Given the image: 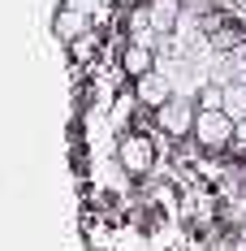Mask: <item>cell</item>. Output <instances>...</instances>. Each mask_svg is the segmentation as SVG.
Here are the masks:
<instances>
[{
    "instance_id": "6da1fadb",
    "label": "cell",
    "mask_w": 246,
    "mask_h": 251,
    "mask_svg": "<svg viewBox=\"0 0 246 251\" xmlns=\"http://www.w3.org/2000/svg\"><path fill=\"white\" fill-rule=\"evenodd\" d=\"M238 134V122L224 113V108H199L195 122V139L203 148H229V139Z\"/></svg>"
},
{
    "instance_id": "7a4b0ae2",
    "label": "cell",
    "mask_w": 246,
    "mask_h": 251,
    "mask_svg": "<svg viewBox=\"0 0 246 251\" xmlns=\"http://www.w3.org/2000/svg\"><path fill=\"white\" fill-rule=\"evenodd\" d=\"M160 117V130L164 134H190L199 122V100H186V96H173L164 108H156Z\"/></svg>"
},
{
    "instance_id": "3957f363",
    "label": "cell",
    "mask_w": 246,
    "mask_h": 251,
    "mask_svg": "<svg viewBox=\"0 0 246 251\" xmlns=\"http://www.w3.org/2000/svg\"><path fill=\"white\" fill-rule=\"evenodd\" d=\"M121 165L130 169V174H147L151 169V160H156V148H151V139L147 134H125L121 139Z\"/></svg>"
},
{
    "instance_id": "277c9868",
    "label": "cell",
    "mask_w": 246,
    "mask_h": 251,
    "mask_svg": "<svg viewBox=\"0 0 246 251\" xmlns=\"http://www.w3.org/2000/svg\"><path fill=\"white\" fill-rule=\"evenodd\" d=\"M134 96L147 104V108H164V104L173 100V82L160 74V70H151V74L138 78V91H134Z\"/></svg>"
},
{
    "instance_id": "5b68a950",
    "label": "cell",
    "mask_w": 246,
    "mask_h": 251,
    "mask_svg": "<svg viewBox=\"0 0 246 251\" xmlns=\"http://www.w3.org/2000/svg\"><path fill=\"white\" fill-rule=\"evenodd\" d=\"M181 0H151L147 13H151V26H156V35H173L177 30V18H181Z\"/></svg>"
},
{
    "instance_id": "8992f818",
    "label": "cell",
    "mask_w": 246,
    "mask_h": 251,
    "mask_svg": "<svg viewBox=\"0 0 246 251\" xmlns=\"http://www.w3.org/2000/svg\"><path fill=\"white\" fill-rule=\"evenodd\" d=\"M121 65H125V74H134V78H143L156 70V52L143 48V44H130V48L121 52Z\"/></svg>"
},
{
    "instance_id": "52a82bcc",
    "label": "cell",
    "mask_w": 246,
    "mask_h": 251,
    "mask_svg": "<svg viewBox=\"0 0 246 251\" xmlns=\"http://www.w3.org/2000/svg\"><path fill=\"white\" fill-rule=\"evenodd\" d=\"M224 113L233 122H246V82H229L224 87Z\"/></svg>"
},
{
    "instance_id": "ba28073f",
    "label": "cell",
    "mask_w": 246,
    "mask_h": 251,
    "mask_svg": "<svg viewBox=\"0 0 246 251\" xmlns=\"http://www.w3.org/2000/svg\"><path fill=\"white\" fill-rule=\"evenodd\" d=\"M229 56V70H233V82H246V39H238L233 48L224 52Z\"/></svg>"
},
{
    "instance_id": "9c48e42d",
    "label": "cell",
    "mask_w": 246,
    "mask_h": 251,
    "mask_svg": "<svg viewBox=\"0 0 246 251\" xmlns=\"http://www.w3.org/2000/svg\"><path fill=\"white\" fill-rule=\"evenodd\" d=\"M199 108H224V87L207 82V87L199 91Z\"/></svg>"
},
{
    "instance_id": "30bf717a",
    "label": "cell",
    "mask_w": 246,
    "mask_h": 251,
    "mask_svg": "<svg viewBox=\"0 0 246 251\" xmlns=\"http://www.w3.org/2000/svg\"><path fill=\"white\" fill-rule=\"evenodd\" d=\"M56 30H61L65 39L78 35V30H82V13H74V9H69V13H61V18H56Z\"/></svg>"
},
{
    "instance_id": "8fae6325",
    "label": "cell",
    "mask_w": 246,
    "mask_h": 251,
    "mask_svg": "<svg viewBox=\"0 0 246 251\" xmlns=\"http://www.w3.org/2000/svg\"><path fill=\"white\" fill-rule=\"evenodd\" d=\"M233 143H238V148H246V122H238V134H233Z\"/></svg>"
}]
</instances>
